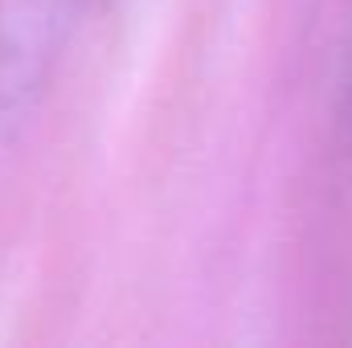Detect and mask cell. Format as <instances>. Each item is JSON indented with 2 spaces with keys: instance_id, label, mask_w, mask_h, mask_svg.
Instances as JSON below:
<instances>
[{
  "instance_id": "obj_1",
  "label": "cell",
  "mask_w": 352,
  "mask_h": 348,
  "mask_svg": "<svg viewBox=\"0 0 352 348\" xmlns=\"http://www.w3.org/2000/svg\"><path fill=\"white\" fill-rule=\"evenodd\" d=\"M87 0H0V140L41 107Z\"/></svg>"
}]
</instances>
